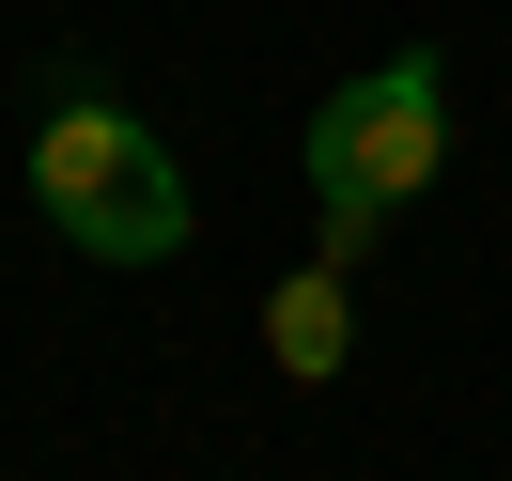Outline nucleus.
I'll use <instances>...</instances> for the list:
<instances>
[{"mask_svg":"<svg viewBox=\"0 0 512 481\" xmlns=\"http://www.w3.org/2000/svg\"><path fill=\"white\" fill-rule=\"evenodd\" d=\"M32 202L94 264H171L187 249V187H171L156 125H125V109H47L32 125Z\"/></svg>","mask_w":512,"mask_h":481,"instance_id":"f257e3e1","label":"nucleus"},{"mask_svg":"<svg viewBox=\"0 0 512 481\" xmlns=\"http://www.w3.org/2000/svg\"><path fill=\"white\" fill-rule=\"evenodd\" d=\"M450 156V94L435 63H373L357 94L311 109V202H326V249H357V233L388 218V202H419Z\"/></svg>","mask_w":512,"mask_h":481,"instance_id":"f03ea898","label":"nucleus"},{"mask_svg":"<svg viewBox=\"0 0 512 481\" xmlns=\"http://www.w3.org/2000/svg\"><path fill=\"white\" fill-rule=\"evenodd\" d=\"M264 357H280L295 388H326L357 357V295H342V264H295L280 295H264Z\"/></svg>","mask_w":512,"mask_h":481,"instance_id":"7ed1b4c3","label":"nucleus"}]
</instances>
